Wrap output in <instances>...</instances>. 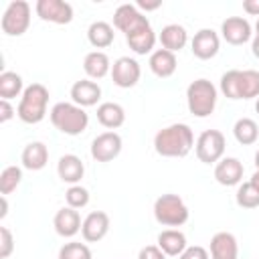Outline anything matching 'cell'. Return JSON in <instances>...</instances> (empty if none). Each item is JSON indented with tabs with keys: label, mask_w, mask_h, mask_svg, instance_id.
Listing matches in <instances>:
<instances>
[{
	"label": "cell",
	"mask_w": 259,
	"mask_h": 259,
	"mask_svg": "<svg viewBox=\"0 0 259 259\" xmlns=\"http://www.w3.org/2000/svg\"><path fill=\"white\" fill-rule=\"evenodd\" d=\"M194 148V134L188 123H170L154 136V150L164 158H184Z\"/></svg>",
	"instance_id": "cell-1"
},
{
	"label": "cell",
	"mask_w": 259,
	"mask_h": 259,
	"mask_svg": "<svg viewBox=\"0 0 259 259\" xmlns=\"http://www.w3.org/2000/svg\"><path fill=\"white\" fill-rule=\"evenodd\" d=\"M51 123L65 136H79L89 125V115L83 107L75 105L73 101H59L49 111Z\"/></svg>",
	"instance_id": "cell-2"
},
{
	"label": "cell",
	"mask_w": 259,
	"mask_h": 259,
	"mask_svg": "<svg viewBox=\"0 0 259 259\" xmlns=\"http://www.w3.org/2000/svg\"><path fill=\"white\" fill-rule=\"evenodd\" d=\"M47 105H49V89L42 83H32L20 95L16 115L24 123H38L47 115Z\"/></svg>",
	"instance_id": "cell-3"
},
{
	"label": "cell",
	"mask_w": 259,
	"mask_h": 259,
	"mask_svg": "<svg viewBox=\"0 0 259 259\" xmlns=\"http://www.w3.org/2000/svg\"><path fill=\"white\" fill-rule=\"evenodd\" d=\"M186 105L194 117H208L217 107V87L208 79H194L186 87Z\"/></svg>",
	"instance_id": "cell-4"
},
{
	"label": "cell",
	"mask_w": 259,
	"mask_h": 259,
	"mask_svg": "<svg viewBox=\"0 0 259 259\" xmlns=\"http://www.w3.org/2000/svg\"><path fill=\"white\" fill-rule=\"evenodd\" d=\"M188 206L178 194H162L154 202V219L164 227H182L188 221Z\"/></svg>",
	"instance_id": "cell-5"
},
{
	"label": "cell",
	"mask_w": 259,
	"mask_h": 259,
	"mask_svg": "<svg viewBox=\"0 0 259 259\" xmlns=\"http://www.w3.org/2000/svg\"><path fill=\"white\" fill-rule=\"evenodd\" d=\"M2 32L8 36H20L30 26V4L24 0H14L8 4V8L2 14L0 20Z\"/></svg>",
	"instance_id": "cell-6"
},
{
	"label": "cell",
	"mask_w": 259,
	"mask_h": 259,
	"mask_svg": "<svg viewBox=\"0 0 259 259\" xmlns=\"http://www.w3.org/2000/svg\"><path fill=\"white\" fill-rule=\"evenodd\" d=\"M225 148H227V140H225L223 132H219V130H204L194 142L196 158L202 164H214V162L223 160Z\"/></svg>",
	"instance_id": "cell-7"
},
{
	"label": "cell",
	"mask_w": 259,
	"mask_h": 259,
	"mask_svg": "<svg viewBox=\"0 0 259 259\" xmlns=\"http://www.w3.org/2000/svg\"><path fill=\"white\" fill-rule=\"evenodd\" d=\"M142 77V67L136 59L132 57H119L113 61L111 65V79H113V85L121 87V89H130V87H136L138 81Z\"/></svg>",
	"instance_id": "cell-8"
},
{
	"label": "cell",
	"mask_w": 259,
	"mask_h": 259,
	"mask_svg": "<svg viewBox=\"0 0 259 259\" xmlns=\"http://www.w3.org/2000/svg\"><path fill=\"white\" fill-rule=\"evenodd\" d=\"M36 16L53 24H69L73 20V6L65 0H38L34 4Z\"/></svg>",
	"instance_id": "cell-9"
},
{
	"label": "cell",
	"mask_w": 259,
	"mask_h": 259,
	"mask_svg": "<svg viewBox=\"0 0 259 259\" xmlns=\"http://www.w3.org/2000/svg\"><path fill=\"white\" fill-rule=\"evenodd\" d=\"M121 148L123 142L117 132H103L91 142V158L95 162H111L119 156Z\"/></svg>",
	"instance_id": "cell-10"
},
{
	"label": "cell",
	"mask_w": 259,
	"mask_h": 259,
	"mask_svg": "<svg viewBox=\"0 0 259 259\" xmlns=\"http://www.w3.org/2000/svg\"><path fill=\"white\" fill-rule=\"evenodd\" d=\"M144 26H150V20L148 16H144L140 12L138 6L134 4H121L115 8L113 12V28L121 30L123 34H130L138 28H144Z\"/></svg>",
	"instance_id": "cell-11"
},
{
	"label": "cell",
	"mask_w": 259,
	"mask_h": 259,
	"mask_svg": "<svg viewBox=\"0 0 259 259\" xmlns=\"http://www.w3.org/2000/svg\"><path fill=\"white\" fill-rule=\"evenodd\" d=\"M219 49H221V38L212 28H200L198 32H194L190 40V51L200 61H208L217 57Z\"/></svg>",
	"instance_id": "cell-12"
},
{
	"label": "cell",
	"mask_w": 259,
	"mask_h": 259,
	"mask_svg": "<svg viewBox=\"0 0 259 259\" xmlns=\"http://www.w3.org/2000/svg\"><path fill=\"white\" fill-rule=\"evenodd\" d=\"M251 30H253V28H251L249 20L243 18V16H229V18H225L223 24H221V34H223V38H225L229 45H235V47L245 45V42L251 38Z\"/></svg>",
	"instance_id": "cell-13"
},
{
	"label": "cell",
	"mask_w": 259,
	"mask_h": 259,
	"mask_svg": "<svg viewBox=\"0 0 259 259\" xmlns=\"http://www.w3.org/2000/svg\"><path fill=\"white\" fill-rule=\"evenodd\" d=\"M243 172H245V166L239 158H223L217 162L214 166V180L221 184V186H239L241 180H243Z\"/></svg>",
	"instance_id": "cell-14"
},
{
	"label": "cell",
	"mask_w": 259,
	"mask_h": 259,
	"mask_svg": "<svg viewBox=\"0 0 259 259\" xmlns=\"http://www.w3.org/2000/svg\"><path fill=\"white\" fill-rule=\"evenodd\" d=\"M109 233V214L103 210H93L83 219L81 235L87 243H99Z\"/></svg>",
	"instance_id": "cell-15"
},
{
	"label": "cell",
	"mask_w": 259,
	"mask_h": 259,
	"mask_svg": "<svg viewBox=\"0 0 259 259\" xmlns=\"http://www.w3.org/2000/svg\"><path fill=\"white\" fill-rule=\"evenodd\" d=\"M210 259H239V243L233 233H214L208 247Z\"/></svg>",
	"instance_id": "cell-16"
},
{
	"label": "cell",
	"mask_w": 259,
	"mask_h": 259,
	"mask_svg": "<svg viewBox=\"0 0 259 259\" xmlns=\"http://www.w3.org/2000/svg\"><path fill=\"white\" fill-rule=\"evenodd\" d=\"M101 99V87L91 79L75 81L71 87V101L79 107H93Z\"/></svg>",
	"instance_id": "cell-17"
},
{
	"label": "cell",
	"mask_w": 259,
	"mask_h": 259,
	"mask_svg": "<svg viewBox=\"0 0 259 259\" xmlns=\"http://www.w3.org/2000/svg\"><path fill=\"white\" fill-rule=\"evenodd\" d=\"M81 225H83V221H81L79 210H75V208H71V206L59 208L57 214H55V219H53V227H55L57 235H61V237H65V239L75 237V235L81 231Z\"/></svg>",
	"instance_id": "cell-18"
},
{
	"label": "cell",
	"mask_w": 259,
	"mask_h": 259,
	"mask_svg": "<svg viewBox=\"0 0 259 259\" xmlns=\"http://www.w3.org/2000/svg\"><path fill=\"white\" fill-rule=\"evenodd\" d=\"M57 174H59V178L63 182H67L71 186L73 184H79L81 178H83V174H85V164H83V160L79 156L65 154L57 162Z\"/></svg>",
	"instance_id": "cell-19"
},
{
	"label": "cell",
	"mask_w": 259,
	"mask_h": 259,
	"mask_svg": "<svg viewBox=\"0 0 259 259\" xmlns=\"http://www.w3.org/2000/svg\"><path fill=\"white\" fill-rule=\"evenodd\" d=\"M150 71L160 77V79H168L176 73V67H178V61H176V55L166 51V49H156L152 55H150Z\"/></svg>",
	"instance_id": "cell-20"
},
{
	"label": "cell",
	"mask_w": 259,
	"mask_h": 259,
	"mask_svg": "<svg viewBox=\"0 0 259 259\" xmlns=\"http://www.w3.org/2000/svg\"><path fill=\"white\" fill-rule=\"evenodd\" d=\"M156 245L166 253V257H180L184 253V249L188 247L186 235L182 231H178V229H164L158 235V243Z\"/></svg>",
	"instance_id": "cell-21"
},
{
	"label": "cell",
	"mask_w": 259,
	"mask_h": 259,
	"mask_svg": "<svg viewBox=\"0 0 259 259\" xmlns=\"http://www.w3.org/2000/svg\"><path fill=\"white\" fill-rule=\"evenodd\" d=\"M20 162L26 170H42L49 162V148L42 142H30L24 146L22 154H20Z\"/></svg>",
	"instance_id": "cell-22"
},
{
	"label": "cell",
	"mask_w": 259,
	"mask_h": 259,
	"mask_svg": "<svg viewBox=\"0 0 259 259\" xmlns=\"http://www.w3.org/2000/svg\"><path fill=\"white\" fill-rule=\"evenodd\" d=\"M160 45H162V49H166V51H170V53H178V51H182L184 47H186V42H188V32H186V28L182 26V24H166L162 30H160Z\"/></svg>",
	"instance_id": "cell-23"
},
{
	"label": "cell",
	"mask_w": 259,
	"mask_h": 259,
	"mask_svg": "<svg viewBox=\"0 0 259 259\" xmlns=\"http://www.w3.org/2000/svg\"><path fill=\"white\" fill-rule=\"evenodd\" d=\"M97 121L103 127H107L109 132H113V130H117V127L123 125V121H125V109L119 103H115V101L99 103V107H97Z\"/></svg>",
	"instance_id": "cell-24"
},
{
	"label": "cell",
	"mask_w": 259,
	"mask_h": 259,
	"mask_svg": "<svg viewBox=\"0 0 259 259\" xmlns=\"http://www.w3.org/2000/svg\"><path fill=\"white\" fill-rule=\"evenodd\" d=\"M83 71L85 75L93 81V79H103L107 73H111V63L109 57L103 51H91L85 55L83 59Z\"/></svg>",
	"instance_id": "cell-25"
},
{
	"label": "cell",
	"mask_w": 259,
	"mask_h": 259,
	"mask_svg": "<svg viewBox=\"0 0 259 259\" xmlns=\"http://www.w3.org/2000/svg\"><path fill=\"white\" fill-rule=\"evenodd\" d=\"M125 40L136 55H148V53L152 55L154 45H156V32L152 30V26H144V28H138L125 34Z\"/></svg>",
	"instance_id": "cell-26"
},
{
	"label": "cell",
	"mask_w": 259,
	"mask_h": 259,
	"mask_svg": "<svg viewBox=\"0 0 259 259\" xmlns=\"http://www.w3.org/2000/svg\"><path fill=\"white\" fill-rule=\"evenodd\" d=\"M115 38V32H113V26L105 20H95L89 24L87 28V40L91 42V47L95 49H105L113 42Z\"/></svg>",
	"instance_id": "cell-27"
},
{
	"label": "cell",
	"mask_w": 259,
	"mask_h": 259,
	"mask_svg": "<svg viewBox=\"0 0 259 259\" xmlns=\"http://www.w3.org/2000/svg\"><path fill=\"white\" fill-rule=\"evenodd\" d=\"M24 89H26V87L22 85V77H20L18 73H14V71H4V73H0V97H2V99L10 101V99L22 95Z\"/></svg>",
	"instance_id": "cell-28"
},
{
	"label": "cell",
	"mask_w": 259,
	"mask_h": 259,
	"mask_svg": "<svg viewBox=\"0 0 259 259\" xmlns=\"http://www.w3.org/2000/svg\"><path fill=\"white\" fill-rule=\"evenodd\" d=\"M233 134H235V140H237L239 144L251 146V144H255L257 138H259V127H257L255 119H251V117H241V119L235 121Z\"/></svg>",
	"instance_id": "cell-29"
},
{
	"label": "cell",
	"mask_w": 259,
	"mask_h": 259,
	"mask_svg": "<svg viewBox=\"0 0 259 259\" xmlns=\"http://www.w3.org/2000/svg\"><path fill=\"white\" fill-rule=\"evenodd\" d=\"M221 93L227 99H241V71L231 69L221 77Z\"/></svg>",
	"instance_id": "cell-30"
},
{
	"label": "cell",
	"mask_w": 259,
	"mask_h": 259,
	"mask_svg": "<svg viewBox=\"0 0 259 259\" xmlns=\"http://www.w3.org/2000/svg\"><path fill=\"white\" fill-rule=\"evenodd\" d=\"M22 182V168L18 166H6L0 172V194L6 196L10 192H14Z\"/></svg>",
	"instance_id": "cell-31"
},
{
	"label": "cell",
	"mask_w": 259,
	"mask_h": 259,
	"mask_svg": "<svg viewBox=\"0 0 259 259\" xmlns=\"http://www.w3.org/2000/svg\"><path fill=\"white\" fill-rule=\"evenodd\" d=\"M235 200L241 208H257L259 206V190L251 182H241L237 188Z\"/></svg>",
	"instance_id": "cell-32"
},
{
	"label": "cell",
	"mask_w": 259,
	"mask_h": 259,
	"mask_svg": "<svg viewBox=\"0 0 259 259\" xmlns=\"http://www.w3.org/2000/svg\"><path fill=\"white\" fill-rule=\"evenodd\" d=\"M259 97V71L245 69L241 71V99Z\"/></svg>",
	"instance_id": "cell-33"
},
{
	"label": "cell",
	"mask_w": 259,
	"mask_h": 259,
	"mask_svg": "<svg viewBox=\"0 0 259 259\" xmlns=\"http://www.w3.org/2000/svg\"><path fill=\"white\" fill-rule=\"evenodd\" d=\"M59 259H93V255H91V249L85 243L71 241V243H65L59 249Z\"/></svg>",
	"instance_id": "cell-34"
},
{
	"label": "cell",
	"mask_w": 259,
	"mask_h": 259,
	"mask_svg": "<svg viewBox=\"0 0 259 259\" xmlns=\"http://www.w3.org/2000/svg\"><path fill=\"white\" fill-rule=\"evenodd\" d=\"M65 200H67V206H71L75 210L77 208H85L89 204V190L85 186H81V184H73V186L67 188Z\"/></svg>",
	"instance_id": "cell-35"
},
{
	"label": "cell",
	"mask_w": 259,
	"mask_h": 259,
	"mask_svg": "<svg viewBox=\"0 0 259 259\" xmlns=\"http://www.w3.org/2000/svg\"><path fill=\"white\" fill-rule=\"evenodd\" d=\"M14 251V239L8 227H0V259L10 257Z\"/></svg>",
	"instance_id": "cell-36"
},
{
	"label": "cell",
	"mask_w": 259,
	"mask_h": 259,
	"mask_svg": "<svg viewBox=\"0 0 259 259\" xmlns=\"http://www.w3.org/2000/svg\"><path fill=\"white\" fill-rule=\"evenodd\" d=\"M178 259H210L208 251L200 245H192V247H186L184 253L178 257Z\"/></svg>",
	"instance_id": "cell-37"
},
{
	"label": "cell",
	"mask_w": 259,
	"mask_h": 259,
	"mask_svg": "<svg viewBox=\"0 0 259 259\" xmlns=\"http://www.w3.org/2000/svg\"><path fill=\"white\" fill-rule=\"evenodd\" d=\"M138 259H166V253L158 245H148V247L140 249Z\"/></svg>",
	"instance_id": "cell-38"
},
{
	"label": "cell",
	"mask_w": 259,
	"mask_h": 259,
	"mask_svg": "<svg viewBox=\"0 0 259 259\" xmlns=\"http://www.w3.org/2000/svg\"><path fill=\"white\" fill-rule=\"evenodd\" d=\"M14 107L10 105V101H6V99H0V123H6L8 119H12L14 117Z\"/></svg>",
	"instance_id": "cell-39"
},
{
	"label": "cell",
	"mask_w": 259,
	"mask_h": 259,
	"mask_svg": "<svg viewBox=\"0 0 259 259\" xmlns=\"http://www.w3.org/2000/svg\"><path fill=\"white\" fill-rule=\"evenodd\" d=\"M243 10L251 16H259V0H243Z\"/></svg>",
	"instance_id": "cell-40"
},
{
	"label": "cell",
	"mask_w": 259,
	"mask_h": 259,
	"mask_svg": "<svg viewBox=\"0 0 259 259\" xmlns=\"http://www.w3.org/2000/svg\"><path fill=\"white\" fill-rule=\"evenodd\" d=\"M138 8H142V10H146V12H150V10H158L160 6H162V0H154V2H148V0H138V4H136Z\"/></svg>",
	"instance_id": "cell-41"
},
{
	"label": "cell",
	"mask_w": 259,
	"mask_h": 259,
	"mask_svg": "<svg viewBox=\"0 0 259 259\" xmlns=\"http://www.w3.org/2000/svg\"><path fill=\"white\" fill-rule=\"evenodd\" d=\"M251 53H253L255 59H259V36H255V38L251 40Z\"/></svg>",
	"instance_id": "cell-42"
},
{
	"label": "cell",
	"mask_w": 259,
	"mask_h": 259,
	"mask_svg": "<svg viewBox=\"0 0 259 259\" xmlns=\"http://www.w3.org/2000/svg\"><path fill=\"white\" fill-rule=\"evenodd\" d=\"M0 202H2V210H0V219H4V217L8 214V200H6V196H2V198H0Z\"/></svg>",
	"instance_id": "cell-43"
},
{
	"label": "cell",
	"mask_w": 259,
	"mask_h": 259,
	"mask_svg": "<svg viewBox=\"0 0 259 259\" xmlns=\"http://www.w3.org/2000/svg\"><path fill=\"white\" fill-rule=\"evenodd\" d=\"M249 182L259 190V170H255V172H253V176H251V180H249Z\"/></svg>",
	"instance_id": "cell-44"
},
{
	"label": "cell",
	"mask_w": 259,
	"mask_h": 259,
	"mask_svg": "<svg viewBox=\"0 0 259 259\" xmlns=\"http://www.w3.org/2000/svg\"><path fill=\"white\" fill-rule=\"evenodd\" d=\"M255 170H259V150L255 152Z\"/></svg>",
	"instance_id": "cell-45"
},
{
	"label": "cell",
	"mask_w": 259,
	"mask_h": 259,
	"mask_svg": "<svg viewBox=\"0 0 259 259\" xmlns=\"http://www.w3.org/2000/svg\"><path fill=\"white\" fill-rule=\"evenodd\" d=\"M255 36H259V20H257V24H255Z\"/></svg>",
	"instance_id": "cell-46"
},
{
	"label": "cell",
	"mask_w": 259,
	"mask_h": 259,
	"mask_svg": "<svg viewBox=\"0 0 259 259\" xmlns=\"http://www.w3.org/2000/svg\"><path fill=\"white\" fill-rule=\"evenodd\" d=\"M255 111L259 113V97H257V101H255Z\"/></svg>",
	"instance_id": "cell-47"
}]
</instances>
